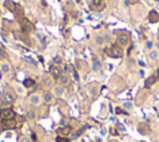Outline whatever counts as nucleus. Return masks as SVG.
<instances>
[{"label": "nucleus", "instance_id": "4468645a", "mask_svg": "<svg viewBox=\"0 0 159 142\" xmlns=\"http://www.w3.org/2000/svg\"><path fill=\"white\" fill-rule=\"evenodd\" d=\"M52 93L55 95V97H61V96L65 93V87L57 83V85H55V86L52 87Z\"/></svg>", "mask_w": 159, "mask_h": 142}, {"label": "nucleus", "instance_id": "a878e982", "mask_svg": "<svg viewBox=\"0 0 159 142\" xmlns=\"http://www.w3.org/2000/svg\"><path fill=\"white\" fill-rule=\"evenodd\" d=\"M52 64L56 65V66H62V65H63V59H62V56H60V55L53 56V59H52Z\"/></svg>", "mask_w": 159, "mask_h": 142}, {"label": "nucleus", "instance_id": "f704fd0d", "mask_svg": "<svg viewBox=\"0 0 159 142\" xmlns=\"http://www.w3.org/2000/svg\"><path fill=\"white\" fill-rule=\"evenodd\" d=\"M138 2H139V0H127V4H129V5H135Z\"/></svg>", "mask_w": 159, "mask_h": 142}, {"label": "nucleus", "instance_id": "e433bc0d", "mask_svg": "<svg viewBox=\"0 0 159 142\" xmlns=\"http://www.w3.org/2000/svg\"><path fill=\"white\" fill-rule=\"evenodd\" d=\"M157 76L159 77V67H158V70H157Z\"/></svg>", "mask_w": 159, "mask_h": 142}, {"label": "nucleus", "instance_id": "f257e3e1", "mask_svg": "<svg viewBox=\"0 0 159 142\" xmlns=\"http://www.w3.org/2000/svg\"><path fill=\"white\" fill-rule=\"evenodd\" d=\"M116 39H117V44L119 46H127L130 42V34L128 31H125V30H119L117 32Z\"/></svg>", "mask_w": 159, "mask_h": 142}, {"label": "nucleus", "instance_id": "7c9ffc66", "mask_svg": "<svg viewBox=\"0 0 159 142\" xmlns=\"http://www.w3.org/2000/svg\"><path fill=\"white\" fill-rule=\"evenodd\" d=\"M24 88H25L24 86H22V87H21V86H19V85H17V86H15V93L24 95V92H25V90H24Z\"/></svg>", "mask_w": 159, "mask_h": 142}, {"label": "nucleus", "instance_id": "6ab92c4d", "mask_svg": "<svg viewBox=\"0 0 159 142\" xmlns=\"http://www.w3.org/2000/svg\"><path fill=\"white\" fill-rule=\"evenodd\" d=\"M158 81V76L157 75H152V76H149L147 80H145V82H144V86H145V88H149V87H152L155 82Z\"/></svg>", "mask_w": 159, "mask_h": 142}, {"label": "nucleus", "instance_id": "cd10ccee", "mask_svg": "<svg viewBox=\"0 0 159 142\" xmlns=\"http://www.w3.org/2000/svg\"><path fill=\"white\" fill-rule=\"evenodd\" d=\"M133 102L132 101H124L123 103H122V108H124L125 111H130L132 108H133Z\"/></svg>", "mask_w": 159, "mask_h": 142}, {"label": "nucleus", "instance_id": "f03ea898", "mask_svg": "<svg viewBox=\"0 0 159 142\" xmlns=\"http://www.w3.org/2000/svg\"><path fill=\"white\" fill-rule=\"evenodd\" d=\"M16 117V112L12 107H2L1 112H0V118L2 121H7V120H14Z\"/></svg>", "mask_w": 159, "mask_h": 142}, {"label": "nucleus", "instance_id": "473e14b6", "mask_svg": "<svg viewBox=\"0 0 159 142\" xmlns=\"http://www.w3.org/2000/svg\"><path fill=\"white\" fill-rule=\"evenodd\" d=\"M145 49H148V50H152V49H153V41H150V40H147V41H145Z\"/></svg>", "mask_w": 159, "mask_h": 142}, {"label": "nucleus", "instance_id": "72a5a7b5", "mask_svg": "<svg viewBox=\"0 0 159 142\" xmlns=\"http://www.w3.org/2000/svg\"><path fill=\"white\" fill-rule=\"evenodd\" d=\"M116 113L117 115H120V113H125V111H123L122 107H116Z\"/></svg>", "mask_w": 159, "mask_h": 142}, {"label": "nucleus", "instance_id": "dca6fc26", "mask_svg": "<svg viewBox=\"0 0 159 142\" xmlns=\"http://www.w3.org/2000/svg\"><path fill=\"white\" fill-rule=\"evenodd\" d=\"M148 60L149 61H152V62H154V61H157L158 59H159V51L158 50H155V49H152V50H149V52H148Z\"/></svg>", "mask_w": 159, "mask_h": 142}, {"label": "nucleus", "instance_id": "f3484780", "mask_svg": "<svg viewBox=\"0 0 159 142\" xmlns=\"http://www.w3.org/2000/svg\"><path fill=\"white\" fill-rule=\"evenodd\" d=\"M57 83L58 85H61V86H67L68 83H70V76L67 75V73H62L60 77H58V80H57Z\"/></svg>", "mask_w": 159, "mask_h": 142}, {"label": "nucleus", "instance_id": "a19ab883", "mask_svg": "<svg viewBox=\"0 0 159 142\" xmlns=\"http://www.w3.org/2000/svg\"><path fill=\"white\" fill-rule=\"evenodd\" d=\"M46 142H51V141H46Z\"/></svg>", "mask_w": 159, "mask_h": 142}, {"label": "nucleus", "instance_id": "2eb2a0df", "mask_svg": "<svg viewBox=\"0 0 159 142\" xmlns=\"http://www.w3.org/2000/svg\"><path fill=\"white\" fill-rule=\"evenodd\" d=\"M101 69H102V61L98 57H93V60H92V70L94 72H99Z\"/></svg>", "mask_w": 159, "mask_h": 142}, {"label": "nucleus", "instance_id": "2f4dec72", "mask_svg": "<svg viewBox=\"0 0 159 142\" xmlns=\"http://www.w3.org/2000/svg\"><path fill=\"white\" fill-rule=\"evenodd\" d=\"M19 142H32V141H31V137H29V136H21Z\"/></svg>", "mask_w": 159, "mask_h": 142}, {"label": "nucleus", "instance_id": "9d476101", "mask_svg": "<svg viewBox=\"0 0 159 142\" xmlns=\"http://www.w3.org/2000/svg\"><path fill=\"white\" fill-rule=\"evenodd\" d=\"M137 131H138L140 135L145 136V135H148V133L150 132V126H149L147 122H139V123L137 125Z\"/></svg>", "mask_w": 159, "mask_h": 142}, {"label": "nucleus", "instance_id": "4be33fe9", "mask_svg": "<svg viewBox=\"0 0 159 142\" xmlns=\"http://www.w3.org/2000/svg\"><path fill=\"white\" fill-rule=\"evenodd\" d=\"M104 6V0H92L91 1V7L92 10H99V7Z\"/></svg>", "mask_w": 159, "mask_h": 142}, {"label": "nucleus", "instance_id": "b1692460", "mask_svg": "<svg viewBox=\"0 0 159 142\" xmlns=\"http://www.w3.org/2000/svg\"><path fill=\"white\" fill-rule=\"evenodd\" d=\"M36 117H37V113L34 108H30V110L26 111V118L29 121H34V120H36Z\"/></svg>", "mask_w": 159, "mask_h": 142}, {"label": "nucleus", "instance_id": "1a4fd4ad", "mask_svg": "<svg viewBox=\"0 0 159 142\" xmlns=\"http://www.w3.org/2000/svg\"><path fill=\"white\" fill-rule=\"evenodd\" d=\"M41 102H42V97H41L40 93L34 92V93H31V95L29 96V103H30L31 106H40Z\"/></svg>", "mask_w": 159, "mask_h": 142}, {"label": "nucleus", "instance_id": "423d86ee", "mask_svg": "<svg viewBox=\"0 0 159 142\" xmlns=\"http://www.w3.org/2000/svg\"><path fill=\"white\" fill-rule=\"evenodd\" d=\"M42 85L45 88H52L56 83H55V78L50 75V73H43L42 75Z\"/></svg>", "mask_w": 159, "mask_h": 142}, {"label": "nucleus", "instance_id": "bb28decb", "mask_svg": "<svg viewBox=\"0 0 159 142\" xmlns=\"http://www.w3.org/2000/svg\"><path fill=\"white\" fill-rule=\"evenodd\" d=\"M6 56H7V52H6L5 47H4V45L0 42V61L6 60Z\"/></svg>", "mask_w": 159, "mask_h": 142}, {"label": "nucleus", "instance_id": "f8f14e48", "mask_svg": "<svg viewBox=\"0 0 159 142\" xmlns=\"http://www.w3.org/2000/svg\"><path fill=\"white\" fill-rule=\"evenodd\" d=\"M12 67H11V64L7 61V60H2L0 61V71L4 73V75H9L11 72Z\"/></svg>", "mask_w": 159, "mask_h": 142}, {"label": "nucleus", "instance_id": "ddd939ff", "mask_svg": "<svg viewBox=\"0 0 159 142\" xmlns=\"http://www.w3.org/2000/svg\"><path fill=\"white\" fill-rule=\"evenodd\" d=\"M71 132H72V127L71 126H61V127H58L56 130V133L58 136H66V137H68V135H71Z\"/></svg>", "mask_w": 159, "mask_h": 142}, {"label": "nucleus", "instance_id": "a211bd4d", "mask_svg": "<svg viewBox=\"0 0 159 142\" xmlns=\"http://www.w3.org/2000/svg\"><path fill=\"white\" fill-rule=\"evenodd\" d=\"M22 86L25 88H32L36 86V81L32 78V77H26L24 81H22Z\"/></svg>", "mask_w": 159, "mask_h": 142}, {"label": "nucleus", "instance_id": "c756f323", "mask_svg": "<svg viewBox=\"0 0 159 142\" xmlns=\"http://www.w3.org/2000/svg\"><path fill=\"white\" fill-rule=\"evenodd\" d=\"M55 141L56 142H70V138L68 137H66V136H56V138H55Z\"/></svg>", "mask_w": 159, "mask_h": 142}, {"label": "nucleus", "instance_id": "5701e85b", "mask_svg": "<svg viewBox=\"0 0 159 142\" xmlns=\"http://www.w3.org/2000/svg\"><path fill=\"white\" fill-rule=\"evenodd\" d=\"M15 5H16V2H14L12 0H5V1H4V7H5L7 11L14 12V10H15Z\"/></svg>", "mask_w": 159, "mask_h": 142}, {"label": "nucleus", "instance_id": "aec40b11", "mask_svg": "<svg viewBox=\"0 0 159 142\" xmlns=\"http://www.w3.org/2000/svg\"><path fill=\"white\" fill-rule=\"evenodd\" d=\"M14 14H15V16L20 20V19H22V17H25V14H24V9H22V6L21 5H19V4H16L15 5V10H14Z\"/></svg>", "mask_w": 159, "mask_h": 142}, {"label": "nucleus", "instance_id": "ea45409f", "mask_svg": "<svg viewBox=\"0 0 159 142\" xmlns=\"http://www.w3.org/2000/svg\"><path fill=\"white\" fill-rule=\"evenodd\" d=\"M0 16H1V10H0Z\"/></svg>", "mask_w": 159, "mask_h": 142}, {"label": "nucleus", "instance_id": "c85d7f7f", "mask_svg": "<svg viewBox=\"0 0 159 142\" xmlns=\"http://www.w3.org/2000/svg\"><path fill=\"white\" fill-rule=\"evenodd\" d=\"M94 86H96V85L93 83V85H91V86L88 87V92H89V95H91L92 97H94V96L97 95V91H98V90H97Z\"/></svg>", "mask_w": 159, "mask_h": 142}, {"label": "nucleus", "instance_id": "393cba45", "mask_svg": "<svg viewBox=\"0 0 159 142\" xmlns=\"http://www.w3.org/2000/svg\"><path fill=\"white\" fill-rule=\"evenodd\" d=\"M94 42H96L97 46H103L104 42H106L104 36H103V35H96V36H94Z\"/></svg>", "mask_w": 159, "mask_h": 142}, {"label": "nucleus", "instance_id": "20e7f679", "mask_svg": "<svg viewBox=\"0 0 159 142\" xmlns=\"http://www.w3.org/2000/svg\"><path fill=\"white\" fill-rule=\"evenodd\" d=\"M19 22H20V30H21L22 32H25L26 35H29L30 32H32V31L35 30L34 25H32V24H31L26 17L20 19V20H19Z\"/></svg>", "mask_w": 159, "mask_h": 142}, {"label": "nucleus", "instance_id": "4c0bfd02", "mask_svg": "<svg viewBox=\"0 0 159 142\" xmlns=\"http://www.w3.org/2000/svg\"><path fill=\"white\" fill-rule=\"evenodd\" d=\"M96 142H101V140H97V141H96Z\"/></svg>", "mask_w": 159, "mask_h": 142}, {"label": "nucleus", "instance_id": "58836bf2", "mask_svg": "<svg viewBox=\"0 0 159 142\" xmlns=\"http://www.w3.org/2000/svg\"><path fill=\"white\" fill-rule=\"evenodd\" d=\"M1 108H2V107H0V112H1Z\"/></svg>", "mask_w": 159, "mask_h": 142}, {"label": "nucleus", "instance_id": "412c9836", "mask_svg": "<svg viewBox=\"0 0 159 142\" xmlns=\"http://www.w3.org/2000/svg\"><path fill=\"white\" fill-rule=\"evenodd\" d=\"M2 126H4V128H6V130H12V128L16 127V120L14 118V120L2 121Z\"/></svg>", "mask_w": 159, "mask_h": 142}, {"label": "nucleus", "instance_id": "9b49d317", "mask_svg": "<svg viewBox=\"0 0 159 142\" xmlns=\"http://www.w3.org/2000/svg\"><path fill=\"white\" fill-rule=\"evenodd\" d=\"M147 20L149 24H157L159 22V14L157 10H150L147 15Z\"/></svg>", "mask_w": 159, "mask_h": 142}, {"label": "nucleus", "instance_id": "7ed1b4c3", "mask_svg": "<svg viewBox=\"0 0 159 142\" xmlns=\"http://www.w3.org/2000/svg\"><path fill=\"white\" fill-rule=\"evenodd\" d=\"M1 100L5 105H11L16 101V93L11 90H4L2 92V96H1Z\"/></svg>", "mask_w": 159, "mask_h": 142}, {"label": "nucleus", "instance_id": "6e6552de", "mask_svg": "<svg viewBox=\"0 0 159 142\" xmlns=\"http://www.w3.org/2000/svg\"><path fill=\"white\" fill-rule=\"evenodd\" d=\"M48 73L55 78V80H58V77L63 73L62 72V69H61V66H56V65H53V64H51L50 65V70H48Z\"/></svg>", "mask_w": 159, "mask_h": 142}, {"label": "nucleus", "instance_id": "c9c22d12", "mask_svg": "<svg viewBox=\"0 0 159 142\" xmlns=\"http://www.w3.org/2000/svg\"><path fill=\"white\" fill-rule=\"evenodd\" d=\"M26 1H27V2H31V4H32V2H35L36 0H26Z\"/></svg>", "mask_w": 159, "mask_h": 142}, {"label": "nucleus", "instance_id": "0eeeda50", "mask_svg": "<svg viewBox=\"0 0 159 142\" xmlns=\"http://www.w3.org/2000/svg\"><path fill=\"white\" fill-rule=\"evenodd\" d=\"M41 97H42V102L46 105H51L55 101V95L50 90H43L41 93Z\"/></svg>", "mask_w": 159, "mask_h": 142}, {"label": "nucleus", "instance_id": "39448f33", "mask_svg": "<svg viewBox=\"0 0 159 142\" xmlns=\"http://www.w3.org/2000/svg\"><path fill=\"white\" fill-rule=\"evenodd\" d=\"M120 47H122V46H119L118 44L112 45L111 47L106 49V54H107L109 57H112V59L120 57V56H122V49H120Z\"/></svg>", "mask_w": 159, "mask_h": 142}]
</instances>
